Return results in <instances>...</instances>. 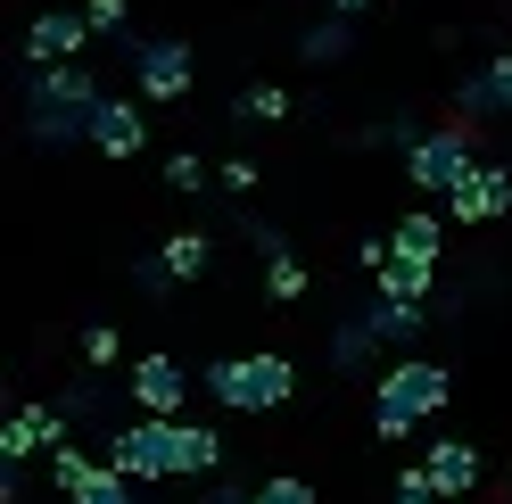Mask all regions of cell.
<instances>
[{"mask_svg": "<svg viewBox=\"0 0 512 504\" xmlns=\"http://www.w3.org/2000/svg\"><path fill=\"white\" fill-rule=\"evenodd\" d=\"M223 463V438L207 422H149L133 414L116 438H108V471H124V480H199V471Z\"/></svg>", "mask_w": 512, "mask_h": 504, "instance_id": "6da1fadb", "label": "cell"}, {"mask_svg": "<svg viewBox=\"0 0 512 504\" xmlns=\"http://www.w3.org/2000/svg\"><path fill=\"white\" fill-rule=\"evenodd\" d=\"M446 397H455L446 364H430V356H389V364L372 372V430L397 447V438H413L422 422L446 414Z\"/></svg>", "mask_w": 512, "mask_h": 504, "instance_id": "7a4b0ae2", "label": "cell"}, {"mask_svg": "<svg viewBox=\"0 0 512 504\" xmlns=\"http://www.w3.org/2000/svg\"><path fill=\"white\" fill-rule=\"evenodd\" d=\"M199 389L223 414H281L298 397V372H290V356H223L199 372Z\"/></svg>", "mask_w": 512, "mask_h": 504, "instance_id": "3957f363", "label": "cell"}, {"mask_svg": "<svg viewBox=\"0 0 512 504\" xmlns=\"http://www.w3.org/2000/svg\"><path fill=\"white\" fill-rule=\"evenodd\" d=\"M479 166H488V157L471 149V124H430V133L405 141V182H413L422 199H455Z\"/></svg>", "mask_w": 512, "mask_h": 504, "instance_id": "277c9868", "label": "cell"}, {"mask_svg": "<svg viewBox=\"0 0 512 504\" xmlns=\"http://www.w3.org/2000/svg\"><path fill=\"white\" fill-rule=\"evenodd\" d=\"M133 83H141V100H182L190 83H199V50L174 42V34H157L133 50Z\"/></svg>", "mask_w": 512, "mask_h": 504, "instance_id": "5b68a950", "label": "cell"}, {"mask_svg": "<svg viewBox=\"0 0 512 504\" xmlns=\"http://www.w3.org/2000/svg\"><path fill=\"white\" fill-rule=\"evenodd\" d=\"M83 42H91V17L83 9H42L25 25V67H83Z\"/></svg>", "mask_w": 512, "mask_h": 504, "instance_id": "8992f818", "label": "cell"}, {"mask_svg": "<svg viewBox=\"0 0 512 504\" xmlns=\"http://www.w3.org/2000/svg\"><path fill=\"white\" fill-rule=\"evenodd\" d=\"M100 100H108V91L91 83V67H42L34 83H25V108H58V116H75V124H91Z\"/></svg>", "mask_w": 512, "mask_h": 504, "instance_id": "52a82bcc", "label": "cell"}, {"mask_svg": "<svg viewBox=\"0 0 512 504\" xmlns=\"http://www.w3.org/2000/svg\"><path fill=\"white\" fill-rule=\"evenodd\" d=\"M422 471H430L438 504H463L479 480H488V455H479V447H463V438H430V447H422Z\"/></svg>", "mask_w": 512, "mask_h": 504, "instance_id": "ba28073f", "label": "cell"}, {"mask_svg": "<svg viewBox=\"0 0 512 504\" xmlns=\"http://www.w3.org/2000/svg\"><path fill=\"white\" fill-rule=\"evenodd\" d=\"M133 405L149 422H182V405H190V372L174 356H141L133 364Z\"/></svg>", "mask_w": 512, "mask_h": 504, "instance_id": "9c48e42d", "label": "cell"}, {"mask_svg": "<svg viewBox=\"0 0 512 504\" xmlns=\"http://www.w3.org/2000/svg\"><path fill=\"white\" fill-rule=\"evenodd\" d=\"M504 215H512V166H496V157H488V166H479L463 191L446 199V224H504Z\"/></svg>", "mask_w": 512, "mask_h": 504, "instance_id": "30bf717a", "label": "cell"}, {"mask_svg": "<svg viewBox=\"0 0 512 504\" xmlns=\"http://www.w3.org/2000/svg\"><path fill=\"white\" fill-rule=\"evenodd\" d=\"M83 141L124 166V157H141V149H149V116H141L133 100H116V91H108V100L91 108V133H83Z\"/></svg>", "mask_w": 512, "mask_h": 504, "instance_id": "8fae6325", "label": "cell"}, {"mask_svg": "<svg viewBox=\"0 0 512 504\" xmlns=\"http://www.w3.org/2000/svg\"><path fill=\"white\" fill-rule=\"evenodd\" d=\"M389 248H397V257H413V265H438V248H446V215H430V207H413V215H397V232H389Z\"/></svg>", "mask_w": 512, "mask_h": 504, "instance_id": "7c38bea8", "label": "cell"}, {"mask_svg": "<svg viewBox=\"0 0 512 504\" xmlns=\"http://www.w3.org/2000/svg\"><path fill=\"white\" fill-rule=\"evenodd\" d=\"M356 323H364V331L380 339V348H405V339H413V331H422V323H430V314H422V306H397V298H372V306L356 314Z\"/></svg>", "mask_w": 512, "mask_h": 504, "instance_id": "4fadbf2b", "label": "cell"}, {"mask_svg": "<svg viewBox=\"0 0 512 504\" xmlns=\"http://www.w3.org/2000/svg\"><path fill=\"white\" fill-rule=\"evenodd\" d=\"M347 50H356V25H347V17H314L306 34H298V58H306V67H339Z\"/></svg>", "mask_w": 512, "mask_h": 504, "instance_id": "5bb4252c", "label": "cell"}, {"mask_svg": "<svg viewBox=\"0 0 512 504\" xmlns=\"http://www.w3.org/2000/svg\"><path fill=\"white\" fill-rule=\"evenodd\" d=\"M157 265H166L174 281H199L215 265V240L207 232H166V240H157Z\"/></svg>", "mask_w": 512, "mask_h": 504, "instance_id": "9a60e30c", "label": "cell"}, {"mask_svg": "<svg viewBox=\"0 0 512 504\" xmlns=\"http://www.w3.org/2000/svg\"><path fill=\"white\" fill-rule=\"evenodd\" d=\"M438 290V265H413V257H389V273L372 281V298H397V306H422Z\"/></svg>", "mask_w": 512, "mask_h": 504, "instance_id": "2e32d148", "label": "cell"}, {"mask_svg": "<svg viewBox=\"0 0 512 504\" xmlns=\"http://www.w3.org/2000/svg\"><path fill=\"white\" fill-rule=\"evenodd\" d=\"M232 116L240 124H281V116H290V91H281V83H248L232 100Z\"/></svg>", "mask_w": 512, "mask_h": 504, "instance_id": "e0dca14e", "label": "cell"}, {"mask_svg": "<svg viewBox=\"0 0 512 504\" xmlns=\"http://www.w3.org/2000/svg\"><path fill=\"white\" fill-rule=\"evenodd\" d=\"M100 471H108V463H91L83 447H58V455H50V488H58V496H83Z\"/></svg>", "mask_w": 512, "mask_h": 504, "instance_id": "ac0fdd59", "label": "cell"}, {"mask_svg": "<svg viewBox=\"0 0 512 504\" xmlns=\"http://www.w3.org/2000/svg\"><path fill=\"white\" fill-rule=\"evenodd\" d=\"M372 348H380V339H372L364 323H339V331H331V364H347V372L372 364Z\"/></svg>", "mask_w": 512, "mask_h": 504, "instance_id": "d6986e66", "label": "cell"}, {"mask_svg": "<svg viewBox=\"0 0 512 504\" xmlns=\"http://www.w3.org/2000/svg\"><path fill=\"white\" fill-rule=\"evenodd\" d=\"M256 504H323V496H314V480H298V471H273V480H256Z\"/></svg>", "mask_w": 512, "mask_h": 504, "instance_id": "ffe728a7", "label": "cell"}, {"mask_svg": "<svg viewBox=\"0 0 512 504\" xmlns=\"http://www.w3.org/2000/svg\"><path fill=\"white\" fill-rule=\"evenodd\" d=\"M25 455H42V430H34V414H17L9 430H0V463H9V471H17Z\"/></svg>", "mask_w": 512, "mask_h": 504, "instance_id": "44dd1931", "label": "cell"}, {"mask_svg": "<svg viewBox=\"0 0 512 504\" xmlns=\"http://www.w3.org/2000/svg\"><path fill=\"white\" fill-rule=\"evenodd\" d=\"M479 83H488V108H496V116H512V50H496L488 67H479Z\"/></svg>", "mask_w": 512, "mask_h": 504, "instance_id": "7402d4cb", "label": "cell"}, {"mask_svg": "<svg viewBox=\"0 0 512 504\" xmlns=\"http://www.w3.org/2000/svg\"><path fill=\"white\" fill-rule=\"evenodd\" d=\"M207 182H215V174H207L190 149H174V157H166V191H207Z\"/></svg>", "mask_w": 512, "mask_h": 504, "instance_id": "603a6c76", "label": "cell"}, {"mask_svg": "<svg viewBox=\"0 0 512 504\" xmlns=\"http://www.w3.org/2000/svg\"><path fill=\"white\" fill-rule=\"evenodd\" d=\"M116 356H124V339H116V323H91V331H83V364H100V372H108Z\"/></svg>", "mask_w": 512, "mask_h": 504, "instance_id": "cb8c5ba5", "label": "cell"}, {"mask_svg": "<svg viewBox=\"0 0 512 504\" xmlns=\"http://www.w3.org/2000/svg\"><path fill=\"white\" fill-rule=\"evenodd\" d=\"M67 504H133V480H124V471H100V480L83 496H67Z\"/></svg>", "mask_w": 512, "mask_h": 504, "instance_id": "d4e9b609", "label": "cell"}, {"mask_svg": "<svg viewBox=\"0 0 512 504\" xmlns=\"http://www.w3.org/2000/svg\"><path fill=\"white\" fill-rule=\"evenodd\" d=\"M265 290H273V298H298V290H306V265H298V257H273V265H265Z\"/></svg>", "mask_w": 512, "mask_h": 504, "instance_id": "484cf974", "label": "cell"}, {"mask_svg": "<svg viewBox=\"0 0 512 504\" xmlns=\"http://www.w3.org/2000/svg\"><path fill=\"white\" fill-rule=\"evenodd\" d=\"M397 504H438V488H430V471H422V463H405V471H397Z\"/></svg>", "mask_w": 512, "mask_h": 504, "instance_id": "4316f807", "label": "cell"}, {"mask_svg": "<svg viewBox=\"0 0 512 504\" xmlns=\"http://www.w3.org/2000/svg\"><path fill=\"white\" fill-rule=\"evenodd\" d=\"M83 17H91V34H116L133 9H124V0H83Z\"/></svg>", "mask_w": 512, "mask_h": 504, "instance_id": "83f0119b", "label": "cell"}, {"mask_svg": "<svg viewBox=\"0 0 512 504\" xmlns=\"http://www.w3.org/2000/svg\"><path fill=\"white\" fill-rule=\"evenodd\" d=\"M133 281H141V290H149V298H166V290H174V273H166V265H157V257H141V265H133Z\"/></svg>", "mask_w": 512, "mask_h": 504, "instance_id": "f1b7e54d", "label": "cell"}, {"mask_svg": "<svg viewBox=\"0 0 512 504\" xmlns=\"http://www.w3.org/2000/svg\"><path fill=\"white\" fill-rule=\"evenodd\" d=\"M215 182H223V191H240V199H248V191H256V166H248V157H232V166H223Z\"/></svg>", "mask_w": 512, "mask_h": 504, "instance_id": "f546056e", "label": "cell"}, {"mask_svg": "<svg viewBox=\"0 0 512 504\" xmlns=\"http://www.w3.org/2000/svg\"><path fill=\"white\" fill-rule=\"evenodd\" d=\"M199 504H256V488H232V480H223V488H207Z\"/></svg>", "mask_w": 512, "mask_h": 504, "instance_id": "4dcf8cb0", "label": "cell"}, {"mask_svg": "<svg viewBox=\"0 0 512 504\" xmlns=\"http://www.w3.org/2000/svg\"><path fill=\"white\" fill-rule=\"evenodd\" d=\"M364 9H372V0H331V17H347V25H356Z\"/></svg>", "mask_w": 512, "mask_h": 504, "instance_id": "1f68e13d", "label": "cell"}]
</instances>
